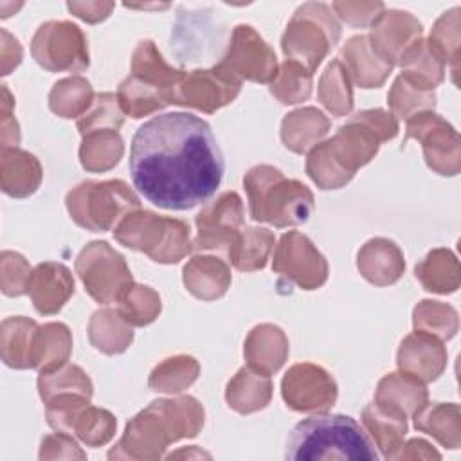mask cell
<instances>
[{
    "label": "cell",
    "instance_id": "cell-27",
    "mask_svg": "<svg viewBox=\"0 0 461 461\" xmlns=\"http://www.w3.org/2000/svg\"><path fill=\"white\" fill-rule=\"evenodd\" d=\"M342 58L346 65L362 88H375L380 86L385 77L391 74L393 65L384 61L371 47L366 36H355L348 41L342 50Z\"/></svg>",
    "mask_w": 461,
    "mask_h": 461
},
{
    "label": "cell",
    "instance_id": "cell-5",
    "mask_svg": "<svg viewBox=\"0 0 461 461\" xmlns=\"http://www.w3.org/2000/svg\"><path fill=\"white\" fill-rule=\"evenodd\" d=\"M250 216L276 227L304 223L313 211V194L299 180L285 178L272 166H256L243 178Z\"/></svg>",
    "mask_w": 461,
    "mask_h": 461
},
{
    "label": "cell",
    "instance_id": "cell-51",
    "mask_svg": "<svg viewBox=\"0 0 461 461\" xmlns=\"http://www.w3.org/2000/svg\"><path fill=\"white\" fill-rule=\"evenodd\" d=\"M178 456H187V457H189V456H196V457H211L207 452H202V450H194V448H193V452H189V450H182V452L171 454V456H167V457L171 459V457H178Z\"/></svg>",
    "mask_w": 461,
    "mask_h": 461
},
{
    "label": "cell",
    "instance_id": "cell-23",
    "mask_svg": "<svg viewBox=\"0 0 461 461\" xmlns=\"http://www.w3.org/2000/svg\"><path fill=\"white\" fill-rule=\"evenodd\" d=\"M184 285L203 301L221 297L230 285L229 267L212 256H196L184 267Z\"/></svg>",
    "mask_w": 461,
    "mask_h": 461
},
{
    "label": "cell",
    "instance_id": "cell-17",
    "mask_svg": "<svg viewBox=\"0 0 461 461\" xmlns=\"http://www.w3.org/2000/svg\"><path fill=\"white\" fill-rule=\"evenodd\" d=\"M447 366L443 344L429 333L416 331L407 335L398 349V367L421 382L436 380Z\"/></svg>",
    "mask_w": 461,
    "mask_h": 461
},
{
    "label": "cell",
    "instance_id": "cell-32",
    "mask_svg": "<svg viewBox=\"0 0 461 461\" xmlns=\"http://www.w3.org/2000/svg\"><path fill=\"white\" fill-rule=\"evenodd\" d=\"M274 249V234L268 229L250 227L240 232L229 245V259L238 270H258L267 265Z\"/></svg>",
    "mask_w": 461,
    "mask_h": 461
},
{
    "label": "cell",
    "instance_id": "cell-25",
    "mask_svg": "<svg viewBox=\"0 0 461 461\" xmlns=\"http://www.w3.org/2000/svg\"><path fill=\"white\" fill-rule=\"evenodd\" d=\"M414 427L430 434L443 447L456 450L461 445V416L457 403H430L429 402L412 416Z\"/></svg>",
    "mask_w": 461,
    "mask_h": 461
},
{
    "label": "cell",
    "instance_id": "cell-47",
    "mask_svg": "<svg viewBox=\"0 0 461 461\" xmlns=\"http://www.w3.org/2000/svg\"><path fill=\"white\" fill-rule=\"evenodd\" d=\"M387 99H389V106L393 108V112L398 117H405V119L418 113V110L425 112V110L434 108V104H436V97L432 92L414 88L402 76L394 81L393 90Z\"/></svg>",
    "mask_w": 461,
    "mask_h": 461
},
{
    "label": "cell",
    "instance_id": "cell-20",
    "mask_svg": "<svg viewBox=\"0 0 461 461\" xmlns=\"http://www.w3.org/2000/svg\"><path fill=\"white\" fill-rule=\"evenodd\" d=\"M362 423L382 457L394 459L407 434V416L380 403H371L362 411Z\"/></svg>",
    "mask_w": 461,
    "mask_h": 461
},
{
    "label": "cell",
    "instance_id": "cell-33",
    "mask_svg": "<svg viewBox=\"0 0 461 461\" xmlns=\"http://www.w3.org/2000/svg\"><path fill=\"white\" fill-rule=\"evenodd\" d=\"M117 101H119L121 110L135 119L149 115V113L171 104L169 92L157 88L153 85H148L135 76L126 77L119 85Z\"/></svg>",
    "mask_w": 461,
    "mask_h": 461
},
{
    "label": "cell",
    "instance_id": "cell-40",
    "mask_svg": "<svg viewBox=\"0 0 461 461\" xmlns=\"http://www.w3.org/2000/svg\"><path fill=\"white\" fill-rule=\"evenodd\" d=\"M346 67L340 61H331L321 77L319 97L322 104L333 115H346L353 108V94L349 86V77Z\"/></svg>",
    "mask_w": 461,
    "mask_h": 461
},
{
    "label": "cell",
    "instance_id": "cell-6",
    "mask_svg": "<svg viewBox=\"0 0 461 461\" xmlns=\"http://www.w3.org/2000/svg\"><path fill=\"white\" fill-rule=\"evenodd\" d=\"M128 249L140 250L158 263H176L191 252L189 225L149 211L128 212L113 230Z\"/></svg>",
    "mask_w": 461,
    "mask_h": 461
},
{
    "label": "cell",
    "instance_id": "cell-4",
    "mask_svg": "<svg viewBox=\"0 0 461 461\" xmlns=\"http://www.w3.org/2000/svg\"><path fill=\"white\" fill-rule=\"evenodd\" d=\"M378 142L376 133L353 115L331 139L310 151L306 171L321 189L342 187L360 166L375 157Z\"/></svg>",
    "mask_w": 461,
    "mask_h": 461
},
{
    "label": "cell",
    "instance_id": "cell-38",
    "mask_svg": "<svg viewBox=\"0 0 461 461\" xmlns=\"http://www.w3.org/2000/svg\"><path fill=\"white\" fill-rule=\"evenodd\" d=\"M92 86L83 77H68L54 85L49 104L59 117H81L92 104Z\"/></svg>",
    "mask_w": 461,
    "mask_h": 461
},
{
    "label": "cell",
    "instance_id": "cell-34",
    "mask_svg": "<svg viewBox=\"0 0 461 461\" xmlns=\"http://www.w3.org/2000/svg\"><path fill=\"white\" fill-rule=\"evenodd\" d=\"M416 277L429 292L450 294L459 286L457 259L448 249H436L416 265Z\"/></svg>",
    "mask_w": 461,
    "mask_h": 461
},
{
    "label": "cell",
    "instance_id": "cell-22",
    "mask_svg": "<svg viewBox=\"0 0 461 461\" xmlns=\"http://www.w3.org/2000/svg\"><path fill=\"white\" fill-rule=\"evenodd\" d=\"M375 402L403 416H414L427 403V389L420 378L405 371L391 373L380 380Z\"/></svg>",
    "mask_w": 461,
    "mask_h": 461
},
{
    "label": "cell",
    "instance_id": "cell-18",
    "mask_svg": "<svg viewBox=\"0 0 461 461\" xmlns=\"http://www.w3.org/2000/svg\"><path fill=\"white\" fill-rule=\"evenodd\" d=\"M27 292L32 297L34 308L43 315H50L61 310L74 294V279L65 265L41 263L32 270Z\"/></svg>",
    "mask_w": 461,
    "mask_h": 461
},
{
    "label": "cell",
    "instance_id": "cell-1",
    "mask_svg": "<svg viewBox=\"0 0 461 461\" xmlns=\"http://www.w3.org/2000/svg\"><path fill=\"white\" fill-rule=\"evenodd\" d=\"M130 175L160 209L187 211L207 202L223 178V157L211 126L187 112L160 113L133 135Z\"/></svg>",
    "mask_w": 461,
    "mask_h": 461
},
{
    "label": "cell",
    "instance_id": "cell-15",
    "mask_svg": "<svg viewBox=\"0 0 461 461\" xmlns=\"http://www.w3.org/2000/svg\"><path fill=\"white\" fill-rule=\"evenodd\" d=\"M243 225L241 198L234 191L221 193L211 205L202 209L196 216L198 236L193 249H216L230 245Z\"/></svg>",
    "mask_w": 461,
    "mask_h": 461
},
{
    "label": "cell",
    "instance_id": "cell-9",
    "mask_svg": "<svg viewBox=\"0 0 461 461\" xmlns=\"http://www.w3.org/2000/svg\"><path fill=\"white\" fill-rule=\"evenodd\" d=\"M32 56L47 70L79 72L88 67L86 41L79 27L68 22H50L38 29Z\"/></svg>",
    "mask_w": 461,
    "mask_h": 461
},
{
    "label": "cell",
    "instance_id": "cell-3",
    "mask_svg": "<svg viewBox=\"0 0 461 461\" xmlns=\"http://www.w3.org/2000/svg\"><path fill=\"white\" fill-rule=\"evenodd\" d=\"M290 461H378L366 429L346 414H317L299 421L286 441Z\"/></svg>",
    "mask_w": 461,
    "mask_h": 461
},
{
    "label": "cell",
    "instance_id": "cell-29",
    "mask_svg": "<svg viewBox=\"0 0 461 461\" xmlns=\"http://www.w3.org/2000/svg\"><path fill=\"white\" fill-rule=\"evenodd\" d=\"M330 121L321 110L312 106L301 108L283 119L281 139L288 149L295 153H304L312 146H315L322 135H326Z\"/></svg>",
    "mask_w": 461,
    "mask_h": 461
},
{
    "label": "cell",
    "instance_id": "cell-39",
    "mask_svg": "<svg viewBox=\"0 0 461 461\" xmlns=\"http://www.w3.org/2000/svg\"><path fill=\"white\" fill-rule=\"evenodd\" d=\"M198 371V362L193 357L166 358L149 375V387L160 393H178L196 380Z\"/></svg>",
    "mask_w": 461,
    "mask_h": 461
},
{
    "label": "cell",
    "instance_id": "cell-2",
    "mask_svg": "<svg viewBox=\"0 0 461 461\" xmlns=\"http://www.w3.org/2000/svg\"><path fill=\"white\" fill-rule=\"evenodd\" d=\"M203 425V409L193 396L155 400L128 421L110 459H160L173 441L194 438Z\"/></svg>",
    "mask_w": 461,
    "mask_h": 461
},
{
    "label": "cell",
    "instance_id": "cell-45",
    "mask_svg": "<svg viewBox=\"0 0 461 461\" xmlns=\"http://www.w3.org/2000/svg\"><path fill=\"white\" fill-rule=\"evenodd\" d=\"M119 303V313L128 324L133 326L153 322L160 312V297L149 286L133 285Z\"/></svg>",
    "mask_w": 461,
    "mask_h": 461
},
{
    "label": "cell",
    "instance_id": "cell-21",
    "mask_svg": "<svg viewBox=\"0 0 461 461\" xmlns=\"http://www.w3.org/2000/svg\"><path fill=\"white\" fill-rule=\"evenodd\" d=\"M286 355L288 340L277 326L261 324L249 333L245 342V357L249 360V367L270 376L285 364Z\"/></svg>",
    "mask_w": 461,
    "mask_h": 461
},
{
    "label": "cell",
    "instance_id": "cell-36",
    "mask_svg": "<svg viewBox=\"0 0 461 461\" xmlns=\"http://www.w3.org/2000/svg\"><path fill=\"white\" fill-rule=\"evenodd\" d=\"M122 151V139L115 130H97L83 135L79 157L85 169L106 171L119 162Z\"/></svg>",
    "mask_w": 461,
    "mask_h": 461
},
{
    "label": "cell",
    "instance_id": "cell-43",
    "mask_svg": "<svg viewBox=\"0 0 461 461\" xmlns=\"http://www.w3.org/2000/svg\"><path fill=\"white\" fill-rule=\"evenodd\" d=\"M38 387H40V396L43 398L45 403L54 396L65 394V393H77L86 398H92V393H94L90 378L77 366H65V367L61 366L54 371L40 373Z\"/></svg>",
    "mask_w": 461,
    "mask_h": 461
},
{
    "label": "cell",
    "instance_id": "cell-48",
    "mask_svg": "<svg viewBox=\"0 0 461 461\" xmlns=\"http://www.w3.org/2000/svg\"><path fill=\"white\" fill-rule=\"evenodd\" d=\"M86 454L72 439L70 434L56 432L49 434L41 441L40 459H85Z\"/></svg>",
    "mask_w": 461,
    "mask_h": 461
},
{
    "label": "cell",
    "instance_id": "cell-11",
    "mask_svg": "<svg viewBox=\"0 0 461 461\" xmlns=\"http://www.w3.org/2000/svg\"><path fill=\"white\" fill-rule=\"evenodd\" d=\"M418 139L423 146L425 160L439 175H456L459 171V137L457 131L432 112H418L407 119L409 139Z\"/></svg>",
    "mask_w": 461,
    "mask_h": 461
},
{
    "label": "cell",
    "instance_id": "cell-7",
    "mask_svg": "<svg viewBox=\"0 0 461 461\" xmlns=\"http://www.w3.org/2000/svg\"><path fill=\"white\" fill-rule=\"evenodd\" d=\"M140 202L122 180L83 182L67 194V209L72 220L88 230H108L117 218Z\"/></svg>",
    "mask_w": 461,
    "mask_h": 461
},
{
    "label": "cell",
    "instance_id": "cell-30",
    "mask_svg": "<svg viewBox=\"0 0 461 461\" xmlns=\"http://www.w3.org/2000/svg\"><path fill=\"white\" fill-rule=\"evenodd\" d=\"M398 63L403 68L402 77L418 90L432 92V88L443 81L445 63L436 58L421 40L414 41Z\"/></svg>",
    "mask_w": 461,
    "mask_h": 461
},
{
    "label": "cell",
    "instance_id": "cell-46",
    "mask_svg": "<svg viewBox=\"0 0 461 461\" xmlns=\"http://www.w3.org/2000/svg\"><path fill=\"white\" fill-rule=\"evenodd\" d=\"M122 124V113L115 94H99L94 97L90 108L77 119L81 135L97 130H119Z\"/></svg>",
    "mask_w": 461,
    "mask_h": 461
},
{
    "label": "cell",
    "instance_id": "cell-8",
    "mask_svg": "<svg viewBox=\"0 0 461 461\" xmlns=\"http://www.w3.org/2000/svg\"><path fill=\"white\" fill-rule=\"evenodd\" d=\"M76 270L86 292L101 304L121 301L133 286L124 258L106 241L88 243L76 259Z\"/></svg>",
    "mask_w": 461,
    "mask_h": 461
},
{
    "label": "cell",
    "instance_id": "cell-41",
    "mask_svg": "<svg viewBox=\"0 0 461 461\" xmlns=\"http://www.w3.org/2000/svg\"><path fill=\"white\" fill-rule=\"evenodd\" d=\"M117 421L112 412L92 407L90 403L74 418L70 427V436L76 434L88 447L106 445L115 434Z\"/></svg>",
    "mask_w": 461,
    "mask_h": 461
},
{
    "label": "cell",
    "instance_id": "cell-31",
    "mask_svg": "<svg viewBox=\"0 0 461 461\" xmlns=\"http://www.w3.org/2000/svg\"><path fill=\"white\" fill-rule=\"evenodd\" d=\"M131 68L135 77H139L140 81L153 85L157 88H162L166 92H169V99H171V90L180 83V79L185 76L182 70H176L173 67H169L160 52L157 50V47L153 45V41H140L139 47L133 52V61H131Z\"/></svg>",
    "mask_w": 461,
    "mask_h": 461
},
{
    "label": "cell",
    "instance_id": "cell-19",
    "mask_svg": "<svg viewBox=\"0 0 461 461\" xmlns=\"http://www.w3.org/2000/svg\"><path fill=\"white\" fill-rule=\"evenodd\" d=\"M357 267L360 274L373 285L385 286L400 279L405 268L402 250L389 240H369L360 250Z\"/></svg>",
    "mask_w": 461,
    "mask_h": 461
},
{
    "label": "cell",
    "instance_id": "cell-50",
    "mask_svg": "<svg viewBox=\"0 0 461 461\" xmlns=\"http://www.w3.org/2000/svg\"><path fill=\"white\" fill-rule=\"evenodd\" d=\"M439 452L425 439H411L400 447L394 459H439Z\"/></svg>",
    "mask_w": 461,
    "mask_h": 461
},
{
    "label": "cell",
    "instance_id": "cell-42",
    "mask_svg": "<svg viewBox=\"0 0 461 461\" xmlns=\"http://www.w3.org/2000/svg\"><path fill=\"white\" fill-rule=\"evenodd\" d=\"M414 328L416 331L448 340L457 331V312L439 301L425 299L414 308Z\"/></svg>",
    "mask_w": 461,
    "mask_h": 461
},
{
    "label": "cell",
    "instance_id": "cell-24",
    "mask_svg": "<svg viewBox=\"0 0 461 461\" xmlns=\"http://www.w3.org/2000/svg\"><path fill=\"white\" fill-rule=\"evenodd\" d=\"M272 382L270 376L252 367H243L227 385V403L241 414L256 412L270 402Z\"/></svg>",
    "mask_w": 461,
    "mask_h": 461
},
{
    "label": "cell",
    "instance_id": "cell-37",
    "mask_svg": "<svg viewBox=\"0 0 461 461\" xmlns=\"http://www.w3.org/2000/svg\"><path fill=\"white\" fill-rule=\"evenodd\" d=\"M36 322L25 317L5 319L2 324V355L4 362L11 367H31L32 339Z\"/></svg>",
    "mask_w": 461,
    "mask_h": 461
},
{
    "label": "cell",
    "instance_id": "cell-13",
    "mask_svg": "<svg viewBox=\"0 0 461 461\" xmlns=\"http://www.w3.org/2000/svg\"><path fill=\"white\" fill-rule=\"evenodd\" d=\"M286 405L301 412H326L337 400V384L330 373L313 364H295L281 382Z\"/></svg>",
    "mask_w": 461,
    "mask_h": 461
},
{
    "label": "cell",
    "instance_id": "cell-12",
    "mask_svg": "<svg viewBox=\"0 0 461 461\" xmlns=\"http://www.w3.org/2000/svg\"><path fill=\"white\" fill-rule=\"evenodd\" d=\"M272 268L304 290H315L328 279V263L313 243L299 232L283 234Z\"/></svg>",
    "mask_w": 461,
    "mask_h": 461
},
{
    "label": "cell",
    "instance_id": "cell-16",
    "mask_svg": "<svg viewBox=\"0 0 461 461\" xmlns=\"http://www.w3.org/2000/svg\"><path fill=\"white\" fill-rule=\"evenodd\" d=\"M317 29L321 27L315 25V18L295 14L286 29V34L283 36L285 54L292 61L301 59L303 67H308L310 72L317 68L328 49L339 40V34Z\"/></svg>",
    "mask_w": 461,
    "mask_h": 461
},
{
    "label": "cell",
    "instance_id": "cell-35",
    "mask_svg": "<svg viewBox=\"0 0 461 461\" xmlns=\"http://www.w3.org/2000/svg\"><path fill=\"white\" fill-rule=\"evenodd\" d=\"M90 340L92 344L108 355L122 353L131 339L133 331L119 310H99L90 319Z\"/></svg>",
    "mask_w": 461,
    "mask_h": 461
},
{
    "label": "cell",
    "instance_id": "cell-28",
    "mask_svg": "<svg viewBox=\"0 0 461 461\" xmlns=\"http://www.w3.org/2000/svg\"><path fill=\"white\" fill-rule=\"evenodd\" d=\"M41 180L40 162L27 151L16 148L2 149V189L11 196H27Z\"/></svg>",
    "mask_w": 461,
    "mask_h": 461
},
{
    "label": "cell",
    "instance_id": "cell-26",
    "mask_svg": "<svg viewBox=\"0 0 461 461\" xmlns=\"http://www.w3.org/2000/svg\"><path fill=\"white\" fill-rule=\"evenodd\" d=\"M72 337L65 324L49 322L41 328H36L32 339L31 367L40 369V373H49L61 367L70 357Z\"/></svg>",
    "mask_w": 461,
    "mask_h": 461
},
{
    "label": "cell",
    "instance_id": "cell-10",
    "mask_svg": "<svg viewBox=\"0 0 461 461\" xmlns=\"http://www.w3.org/2000/svg\"><path fill=\"white\" fill-rule=\"evenodd\" d=\"M240 88L241 79L220 65L209 70H193L171 90V104L191 106L212 113L232 103L240 94Z\"/></svg>",
    "mask_w": 461,
    "mask_h": 461
},
{
    "label": "cell",
    "instance_id": "cell-44",
    "mask_svg": "<svg viewBox=\"0 0 461 461\" xmlns=\"http://www.w3.org/2000/svg\"><path fill=\"white\" fill-rule=\"evenodd\" d=\"M270 92L285 104H295L310 97L312 72L299 61L286 59L270 83Z\"/></svg>",
    "mask_w": 461,
    "mask_h": 461
},
{
    "label": "cell",
    "instance_id": "cell-49",
    "mask_svg": "<svg viewBox=\"0 0 461 461\" xmlns=\"http://www.w3.org/2000/svg\"><path fill=\"white\" fill-rule=\"evenodd\" d=\"M355 117L362 121L366 126H369L380 140H389L398 133L396 119L384 110H366L357 113Z\"/></svg>",
    "mask_w": 461,
    "mask_h": 461
},
{
    "label": "cell",
    "instance_id": "cell-14",
    "mask_svg": "<svg viewBox=\"0 0 461 461\" xmlns=\"http://www.w3.org/2000/svg\"><path fill=\"white\" fill-rule=\"evenodd\" d=\"M236 77L272 83L277 76V61L272 49L249 25H238L227 56L220 63Z\"/></svg>",
    "mask_w": 461,
    "mask_h": 461
}]
</instances>
